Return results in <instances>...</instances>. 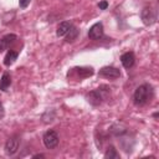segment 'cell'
I'll use <instances>...</instances> for the list:
<instances>
[{"label": "cell", "mask_w": 159, "mask_h": 159, "mask_svg": "<svg viewBox=\"0 0 159 159\" xmlns=\"http://www.w3.org/2000/svg\"><path fill=\"white\" fill-rule=\"evenodd\" d=\"M153 97V87L148 83L140 84L139 87H137V89L134 91L133 94V102L135 106H144L147 104Z\"/></svg>", "instance_id": "1"}, {"label": "cell", "mask_w": 159, "mask_h": 159, "mask_svg": "<svg viewBox=\"0 0 159 159\" xmlns=\"http://www.w3.org/2000/svg\"><path fill=\"white\" fill-rule=\"evenodd\" d=\"M109 93V88L107 86H101L98 87L97 89L94 91H91L88 94H87V101L92 104V106H99L108 96Z\"/></svg>", "instance_id": "2"}, {"label": "cell", "mask_w": 159, "mask_h": 159, "mask_svg": "<svg viewBox=\"0 0 159 159\" xmlns=\"http://www.w3.org/2000/svg\"><path fill=\"white\" fill-rule=\"evenodd\" d=\"M42 140H43V144L47 149H53L58 145V134L55 130L50 129V130L45 132Z\"/></svg>", "instance_id": "3"}, {"label": "cell", "mask_w": 159, "mask_h": 159, "mask_svg": "<svg viewBox=\"0 0 159 159\" xmlns=\"http://www.w3.org/2000/svg\"><path fill=\"white\" fill-rule=\"evenodd\" d=\"M19 145H20V138H19V135L10 137L6 140V143H5V153L7 155H14L17 152Z\"/></svg>", "instance_id": "4"}, {"label": "cell", "mask_w": 159, "mask_h": 159, "mask_svg": "<svg viewBox=\"0 0 159 159\" xmlns=\"http://www.w3.org/2000/svg\"><path fill=\"white\" fill-rule=\"evenodd\" d=\"M140 17H142V21L144 25L149 26V25H153L157 20V15L154 12V10L152 7H144L140 12Z\"/></svg>", "instance_id": "5"}, {"label": "cell", "mask_w": 159, "mask_h": 159, "mask_svg": "<svg viewBox=\"0 0 159 159\" xmlns=\"http://www.w3.org/2000/svg\"><path fill=\"white\" fill-rule=\"evenodd\" d=\"M103 36V25L102 22L93 24L88 30V37L91 40H99Z\"/></svg>", "instance_id": "6"}, {"label": "cell", "mask_w": 159, "mask_h": 159, "mask_svg": "<svg viewBox=\"0 0 159 159\" xmlns=\"http://www.w3.org/2000/svg\"><path fill=\"white\" fill-rule=\"evenodd\" d=\"M98 75L101 77H104V78H118L120 76V72L118 68L116 67H112V66H106V67H102L98 72Z\"/></svg>", "instance_id": "7"}, {"label": "cell", "mask_w": 159, "mask_h": 159, "mask_svg": "<svg viewBox=\"0 0 159 159\" xmlns=\"http://www.w3.org/2000/svg\"><path fill=\"white\" fill-rule=\"evenodd\" d=\"M16 39H17V36H16L15 34H7V35L2 36V37L0 39V52L6 51V50L9 48V46L15 42Z\"/></svg>", "instance_id": "8"}, {"label": "cell", "mask_w": 159, "mask_h": 159, "mask_svg": "<svg viewBox=\"0 0 159 159\" xmlns=\"http://www.w3.org/2000/svg\"><path fill=\"white\" fill-rule=\"evenodd\" d=\"M134 61H135V57H134V53L133 52H125V53H123L120 56V62H122V65H123L124 68H128L129 70L130 67H133Z\"/></svg>", "instance_id": "9"}, {"label": "cell", "mask_w": 159, "mask_h": 159, "mask_svg": "<svg viewBox=\"0 0 159 159\" xmlns=\"http://www.w3.org/2000/svg\"><path fill=\"white\" fill-rule=\"evenodd\" d=\"M71 27H72V24H71V22H68V21H62V22L58 25V27H57V31H56L57 36H60V37L66 36V34L70 31Z\"/></svg>", "instance_id": "10"}, {"label": "cell", "mask_w": 159, "mask_h": 159, "mask_svg": "<svg viewBox=\"0 0 159 159\" xmlns=\"http://www.w3.org/2000/svg\"><path fill=\"white\" fill-rule=\"evenodd\" d=\"M73 70L81 78H86V77H89V76L93 75V68L92 67H76Z\"/></svg>", "instance_id": "11"}, {"label": "cell", "mask_w": 159, "mask_h": 159, "mask_svg": "<svg viewBox=\"0 0 159 159\" xmlns=\"http://www.w3.org/2000/svg\"><path fill=\"white\" fill-rule=\"evenodd\" d=\"M11 84V77H10V73L7 72H4V75L1 76V80H0V91H6Z\"/></svg>", "instance_id": "12"}, {"label": "cell", "mask_w": 159, "mask_h": 159, "mask_svg": "<svg viewBox=\"0 0 159 159\" xmlns=\"http://www.w3.org/2000/svg\"><path fill=\"white\" fill-rule=\"evenodd\" d=\"M17 56H19V53H17L16 51H9V52L6 53V56H5V58H4V65H5V66L12 65V63L16 61Z\"/></svg>", "instance_id": "13"}, {"label": "cell", "mask_w": 159, "mask_h": 159, "mask_svg": "<svg viewBox=\"0 0 159 159\" xmlns=\"http://www.w3.org/2000/svg\"><path fill=\"white\" fill-rule=\"evenodd\" d=\"M77 36H78V30L72 26L70 29V31L66 34V41L67 42H72V41H75L77 39Z\"/></svg>", "instance_id": "14"}, {"label": "cell", "mask_w": 159, "mask_h": 159, "mask_svg": "<svg viewBox=\"0 0 159 159\" xmlns=\"http://www.w3.org/2000/svg\"><path fill=\"white\" fill-rule=\"evenodd\" d=\"M104 158H109V159H118L119 158V154L117 153V150L114 149V147H109L107 149V152L104 153Z\"/></svg>", "instance_id": "15"}, {"label": "cell", "mask_w": 159, "mask_h": 159, "mask_svg": "<svg viewBox=\"0 0 159 159\" xmlns=\"http://www.w3.org/2000/svg\"><path fill=\"white\" fill-rule=\"evenodd\" d=\"M30 1H31V0H19V5H20L21 9H25V7L29 6Z\"/></svg>", "instance_id": "16"}, {"label": "cell", "mask_w": 159, "mask_h": 159, "mask_svg": "<svg viewBox=\"0 0 159 159\" xmlns=\"http://www.w3.org/2000/svg\"><path fill=\"white\" fill-rule=\"evenodd\" d=\"M98 6H99L101 10H106V9L108 7V2H107V1H101V2L98 4Z\"/></svg>", "instance_id": "17"}, {"label": "cell", "mask_w": 159, "mask_h": 159, "mask_svg": "<svg viewBox=\"0 0 159 159\" xmlns=\"http://www.w3.org/2000/svg\"><path fill=\"white\" fill-rule=\"evenodd\" d=\"M5 116V109H4V106H2V102L0 101V119H2Z\"/></svg>", "instance_id": "18"}, {"label": "cell", "mask_w": 159, "mask_h": 159, "mask_svg": "<svg viewBox=\"0 0 159 159\" xmlns=\"http://www.w3.org/2000/svg\"><path fill=\"white\" fill-rule=\"evenodd\" d=\"M34 158H45V155L43 154H36V155H34Z\"/></svg>", "instance_id": "19"}]
</instances>
